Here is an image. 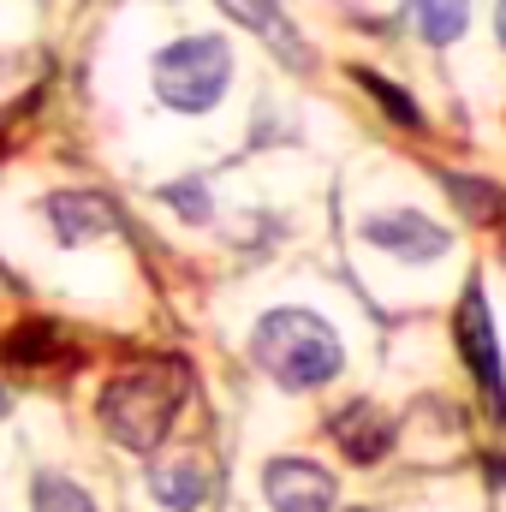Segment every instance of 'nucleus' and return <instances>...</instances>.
Segmentation results:
<instances>
[{"label":"nucleus","instance_id":"f257e3e1","mask_svg":"<svg viewBox=\"0 0 506 512\" xmlns=\"http://www.w3.org/2000/svg\"><path fill=\"white\" fill-rule=\"evenodd\" d=\"M251 358L262 376H274L292 393L328 387L346 370V346L316 310H268L251 334Z\"/></svg>","mask_w":506,"mask_h":512},{"label":"nucleus","instance_id":"f8f14e48","mask_svg":"<svg viewBox=\"0 0 506 512\" xmlns=\"http://www.w3.org/2000/svg\"><path fill=\"white\" fill-rule=\"evenodd\" d=\"M30 512H96V501H90L84 483H72V477H60V471H42V477L30 483Z\"/></svg>","mask_w":506,"mask_h":512},{"label":"nucleus","instance_id":"a211bd4d","mask_svg":"<svg viewBox=\"0 0 506 512\" xmlns=\"http://www.w3.org/2000/svg\"><path fill=\"white\" fill-rule=\"evenodd\" d=\"M6 405H12V399H6V387H0V417H6Z\"/></svg>","mask_w":506,"mask_h":512},{"label":"nucleus","instance_id":"9b49d317","mask_svg":"<svg viewBox=\"0 0 506 512\" xmlns=\"http://www.w3.org/2000/svg\"><path fill=\"white\" fill-rule=\"evenodd\" d=\"M405 24L429 42V48H447L465 36L471 24V0H405Z\"/></svg>","mask_w":506,"mask_h":512},{"label":"nucleus","instance_id":"423d86ee","mask_svg":"<svg viewBox=\"0 0 506 512\" xmlns=\"http://www.w3.org/2000/svg\"><path fill=\"white\" fill-rule=\"evenodd\" d=\"M459 346H465V364H471V376L489 387L495 411L506 417L501 346H495V322H489V298H483V286H471V292H465V310H459Z\"/></svg>","mask_w":506,"mask_h":512},{"label":"nucleus","instance_id":"6e6552de","mask_svg":"<svg viewBox=\"0 0 506 512\" xmlns=\"http://www.w3.org/2000/svg\"><path fill=\"white\" fill-rule=\"evenodd\" d=\"M221 6H227L239 24H251V30L268 42V48H274V54H280V60H292V66H310V48H304V36L286 24V12H280L274 0H221Z\"/></svg>","mask_w":506,"mask_h":512},{"label":"nucleus","instance_id":"39448f33","mask_svg":"<svg viewBox=\"0 0 506 512\" xmlns=\"http://www.w3.org/2000/svg\"><path fill=\"white\" fill-rule=\"evenodd\" d=\"M262 495L274 512H334V501H340L334 477L310 459H274L262 471Z\"/></svg>","mask_w":506,"mask_h":512},{"label":"nucleus","instance_id":"4468645a","mask_svg":"<svg viewBox=\"0 0 506 512\" xmlns=\"http://www.w3.org/2000/svg\"><path fill=\"white\" fill-rule=\"evenodd\" d=\"M447 191L459 197V209H465L471 221H495V215H506V191H495L489 179H459V173H447Z\"/></svg>","mask_w":506,"mask_h":512},{"label":"nucleus","instance_id":"20e7f679","mask_svg":"<svg viewBox=\"0 0 506 512\" xmlns=\"http://www.w3.org/2000/svg\"><path fill=\"white\" fill-rule=\"evenodd\" d=\"M364 245H376L393 262H435L453 251V233L417 209H393V215H370L364 221Z\"/></svg>","mask_w":506,"mask_h":512},{"label":"nucleus","instance_id":"dca6fc26","mask_svg":"<svg viewBox=\"0 0 506 512\" xmlns=\"http://www.w3.org/2000/svg\"><path fill=\"white\" fill-rule=\"evenodd\" d=\"M358 78L370 84V96H376V102H387V108H393V120H399V126H417V108H411V96H399L393 84H381L376 72H358Z\"/></svg>","mask_w":506,"mask_h":512},{"label":"nucleus","instance_id":"2eb2a0df","mask_svg":"<svg viewBox=\"0 0 506 512\" xmlns=\"http://www.w3.org/2000/svg\"><path fill=\"white\" fill-rule=\"evenodd\" d=\"M173 209H185V221H209L215 209H209V191H203V179H185V185H167L161 191Z\"/></svg>","mask_w":506,"mask_h":512},{"label":"nucleus","instance_id":"f03ea898","mask_svg":"<svg viewBox=\"0 0 506 512\" xmlns=\"http://www.w3.org/2000/svg\"><path fill=\"white\" fill-rule=\"evenodd\" d=\"M185 405V370L179 364H137L126 376L102 387V429L126 447V453H155L173 429Z\"/></svg>","mask_w":506,"mask_h":512},{"label":"nucleus","instance_id":"1a4fd4ad","mask_svg":"<svg viewBox=\"0 0 506 512\" xmlns=\"http://www.w3.org/2000/svg\"><path fill=\"white\" fill-rule=\"evenodd\" d=\"M334 441H340L358 465H376L381 453H387V441H393V429H387V417H381L370 399H352V405L334 417Z\"/></svg>","mask_w":506,"mask_h":512},{"label":"nucleus","instance_id":"ddd939ff","mask_svg":"<svg viewBox=\"0 0 506 512\" xmlns=\"http://www.w3.org/2000/svg\"><path fill=\"white\" fill-rule=\"evenodd\" d=\"M60 352V328L54 322H24V328H12V340H6V358L12 364H48Z\"/></svg>","mask_w":506,"mask_h":512},{"label":"nucleus","instance_id":"f3484780","mask_svg":"<svg viewBox=\"0 0 506 512\" xmlns=\"http://www.w3.org/2000/svg\"><path fill=\"white\" fill-rule=\"evenodd\" d=\"M495 36H501V48H506V0L495 6Z\"/></svg>","mask_w":506,"mask_h":512},{"label":"nucleus","instance_id":"0eeeda50","mask_svg":"<svg viewBox=\"0 0 506 512\" xmlns=\"http://www.w3.org/2000/svg\"><path fill=\"white\" fill-rule=\"evenodd\" d=\"M42 221L60 245H90L102 233H114V203L96 197V191H60L42 203Z\"/></svg>","mask_w":506,"mask_h":512},{"label":"nucleus","instance_id":"7ed1b4c3","mask_svg":"<svg viewBox=\"0 0 506 512\" xmlns=\"http://www.w3.org/2000/svg\"><path fill=\"white\" fill-rule=\"evenodd\" d=\"M233 84V48L221 36H179L155 54V96L173 114H209Z\"/></svg>","mask_w":506,"mask_h":512},{"label":"nucleus","instance_id":"9d476101","mask_svg":"<svg viewBox=\"0 0 506 512\" xmlns=\"http://www.w3.org/2000/svg\"><path fill=\"white\" fill-rule=\"evenodd\" d=\"M149 495L173 512H197L209 501V471H203V459H167V465H155V471H149Z\"/></svg>","mask_w":506,"mask_h":512}]
</instances>
